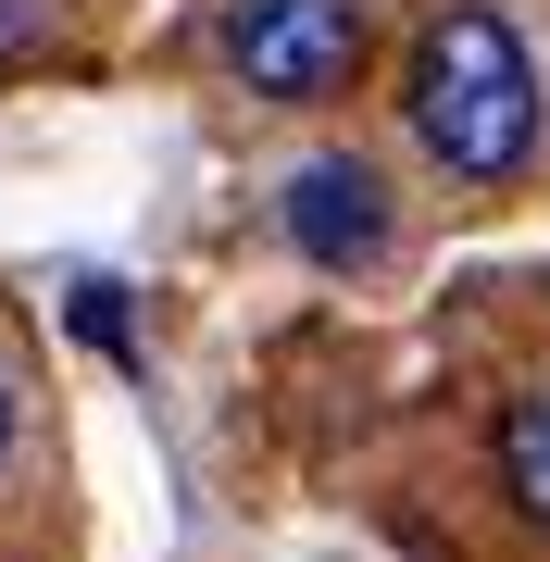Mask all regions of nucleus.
Returning <instances> with one entry per match:
<instances>
[{"label":"nucleus","instance_id":"39448f33","mask_svg":"<svg viewBox=\"0 0 550 562\" xmlns=\"http://www.w3.org/2000/svg\"><path fill=\"white\" fill-rule=\"evenodd\" d=\"M38 38H50V0H0V63H25Z\"/></svg>","mask_w":550,"mask_h":562},{"label":"nucleus","instance_id":"423d86ee","mask_svg":"<svg viewBox=\"0 0 550 562\" xmlns=\"http://www.w3.org/2000/svg\"><path fill=\"white\" fill-rule=\"evenodd\" d=\"M0 462H13V362H0Z\"/></svg>","mask_w":550,"mask_h":562},{"label":"nucleus","instance_id":"20e7f679","mask_svg":"<svg viewBox=\"0 0 550 562\" xmlns=\"http://www.w3.org/2000/svg\"><path fill=\"white\" fill-rule=\"evenodd\" d=\"M501 487H513V513L550 538V387H526V401L501 413Z\"/></svg>","mask_w":550,"mask_h":562},{"label":"nucleus","instance_id":"7ed1b4c3","mask_svg":"<svg viewBox=\"0 0 550 562\" xmlns=\"http://www.w3.org/2000/svg\"><path fill=\"white\" fill-rule=\"evenodd\" d=\"M288 238H301V262H326V276H363V262H388V238H401V213H388V176L363 150H326L288 176Z\"/></svg>","mask_w":550,"mask_h":562},{"label":"nucleus","instance_id":"f03ea898","mask_svg":"<svg viewBox=\"0 0 550 562\" xmlns=\"http://www.w3.org/2000/svg\"><path fill=\"white\" fill-rule=\"evenodd\" d=\"M225 76L250 101H338L363 76V0H225Z\"/></svg>","mask_w":550,"mask_h":562},{"label":"nucleus","instance_id":"f257e3e1","mask_svg":"<svg viewBox=\"0 0 550 562\" xmlns=\"http://www.w3.org/2000/svg\"><path fill=\"white\" fill-rule=\"evenodd\" d=\"M401 125H413V150H426L450 188H513L526 176V150H538V63H526V38H513L489 0L426 13V38L401 63Z\"/></svg>","mask_w":550,"mask_h":562}]
</instances>
